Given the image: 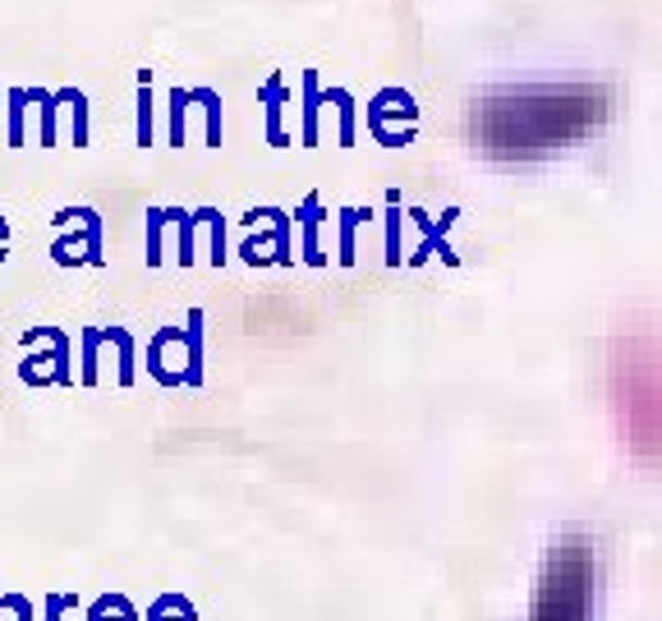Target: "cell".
Instances as JSON below:
<instances>
[{
	"mask_svg": "<svg viewBox=\"0 0 662 621\" xmlns=\"http://www.w3.org/2000/svg\"><path fill=\"white\" fill-rule=\"evenodd\" d=\"M74 212H79V236H74V240H55V249H51V254H55V263H61V267H79V263H102V217H97V212L92 207H74Z\"/></svg>",
	"mask_w": 662,
	"mask_h": 621,
	"instance_id": "cell-1",
	"label": "cell"
},
{
	"mask_svg": "<svg viewBox=\"0 0 662 621\" xmlns=\"http://www.w3.org/2000/svg\"><path fill=\"white\" fill-rule=\"evenodd\" d=\"M18 378L28 386H47V382H69L74 368H69V337L65 332H51V351L47 355H28L18 364Z\"/></svg>",
	"mask_w": 662,
	"mask_h": 621,
	"instance_id": "cell-2",
	"label": "cell"
},
{
	"mask_svg": "<svg viewBox=\"0 0 662 621\" xmlns=\"http://www.w3.org/2000/svg\"><path fill=\"white\" fill-rule=\"evenodd\" d=\"M267 221H271V244H277V263H281V267H285V263H295V254H290V217H285L281 207H267ZM263 249H267V240L258 236V240H249V244L240 249V254H244V263L258 267V263H267Z\"/></svg>",
	"mask_w": 662,
	"mask_h": 621,
	"instance_id": "cell-3",
	"label": "cell"
},
{
	"mask_svg": "<svg viewBox=\"0 0 662 621\" xmlns=\"http://www.w3.org/2000/svg\"><path fill=\"white\" fill-rule=\"evenodd\" d=\"M300 221H304V263L322 267L327 254H322V244H318V226H322V199H318V193H308V199H304Z\"/></svg>",
	"mask_w": 662,
	"mask_h": 621,
	"instance_id": "cell-4",
	"label": "cell"
},
{
	"mask_svg": "<svg viewBox=\"0 0 662 621\" xmlns=\"http://www.w3.org/2000/svg\"><path fill=\"white\" fill-rule=\"evenodd\" d=\"M184 355H189L184 386H203V308H193V314H189V327H184Z\"/></svg>",
	"mask_w": 662,
	"mask_h": 621,
	"instance_id": "cell-5",
	"label": "cell"
},
{
	"mask_svg": "<svg viewBox=\"0 0 662 621\" xmlns=\"http://www.w3.org/2000/svg\"><path fill=\"white\" fill-rule=\"evenodd\" d=\"M88 621H143V612L125 594H102L88 604Z\"/></svg>",
	"mask_w": 662,
	"mask_h": 621,
	"instance_id": "cell-6",
	"label": "cell"
},
{
	"mask_svg": "<svg viewBox=\"0 0 662 621\" xmlns=\"http://www.w3.org/2000/svg\"><path fill=\"white\" fill-rule=\"evenodd\" d=\"M143 621H199V608H193L184 594H162L157 604L148 608Z\"/></svg>",
	"mask_w": 662,
	"mask_h": 621,
	"instance_id": "cell-7",
	"label": "cell"
},
{
	"mask_svg": "<svg viewBox=\"0 0 662 621\" xmlns=\"http://www.w3.org/2000/svg\"><path fill=\"white\" fill-rule=\"evenodd\" d=\"M106 341L115 345V359H120V368H115V378H120L125 386L133 382V337L125 332V327H106Z\"/></svg>",
	"mask_w": 662,
	"mask_h": 621,
	"instance_id": "cell-8",
	"label": "cell"
},
{
	"mask_svg": "<svg viewBox=\"0 0 662 621\" xmlns=\"http://www.w3.org/2000/svg\"><path fill=\"white\" fill-rule=\"evenodd\" d=\"M364 217H373V212H364V207H345V212H341V254H336V258H341L345 267L355 263V230H359Z\"/></svg>",
	"mask_w": 662,
	"mask_h": 621,
	"instance_id": "cell-9",
	"label": "cell"
},
{
	"mask_svg": "<svg viewBox=\"0 0 662 621\" xmlns=\"http://www.w3.org/2000/svg\"><path fill=\"white\" fill-rule=\"evenodd\" d=\"M304 148H314L318 143V102H322V92H318V84H314V74L304 79Z\"/></svg>",
	"mask_w": 662,
	"mask_h": 621,
	"instance_id": "cell-10",
	"label": "cell"
},
{
	"mask_svg": "<svg viewBox=\"0 0 662 621\" xmlns=\"http://www.w3.org/2000/svg\"><path fill=\"white\" fill-rule=\"evenodd\" d=\"M267 139L277 143V148H285V129H281V102H285V88L281 84H267Z\"/></svg>",
	"mask_w": 662,
	"mask_h": 621,
	"instance_id": "cell-11",
	"label": "cell"
},
{
	"mask_svg": "<svg viewBox=\"0 0 662 621\" xmlns=\"http://www.w3.org/2000/svg\"><path fill=\"white\" fill-rule=\"evenodd\" d=\"M61 106H69L74 148H84V143H88V115H84V97H79V92H61Z\"/></svg>",
	"mask_w": 662,
	"mask_h": 621,
	"instance_id": "cell-12",
	"label": "cell"
},
{
	"mask_svg": "<svg viewBox=\"0 0 662 621\" xmlns=\"http://www.w3.org/2000/svg\"><path fill=\"white\" fill-rule=\"evenodd\" d=\"M386 263L400 267L405 254H400V203H396V193H392V212H386Z\"/></svg>",
	"mask_w": 662,
	"mask_h": 621,
	"instance_id": "cell-13",
	"label": "cell"
},
{
	"mask_svg": "<svg viewBox=\"0 0 662 621\" xmlns=\"http://www.w3.org/2000/svg\"><path fill=\"white\" fill-rule=\"evenodd\" d=\"M166 217H170V212H162V207L148 212V263H152V267L166 258V254H162V226H166Z\"/></svg>",
	"mask_w": 662,
	"mask_h": 621,
	"instance_id": "cell-14",
	"label": "cell"
},
{
	"mask_svg": "<svg viewBox=\"0 0 662 621\" xmlns=\"http://www.w3.org/2000/svg\"><path fill=\"white\" fill-rule=\"evenodd\" d=\"M97 351H102V337H97V327H88V332H84V368H79L84 386L97 382Z\"/></svg>",
	"mask_w": 662,
	"mask_h": 621,
	"instance_id": "cell-15",
	"label": "cell"
},
{
	"mask_svg": "<svg viewBox=\"0 0 662 621\" xmlns=\"http://www.w3.org/2000/svg\"><path fill=\"white\" fill-rule=\"evenodd\" d=\"M327 102H336V111H341V148H349L355 143V106H349V92H331Z\"/></svg>",
	"mask_w": 662,
	"mask_h": 621,
	"instance_id": "cell-16",
	"label": "cell"
},
{
	"mask_svg": "<svg viewBox=\"0 0 662 621\" xmlns=\"http://www.w3.org/2000/svg\"><path fill=\"white\" fill-rule=\"evenodd\" d=\"M10 148H24V102L28 92H10Z\"/></svg>",
	"mask_w": 662,
	"mask_h": 621,
	"instance_id": "cell-17",
	"label": "cell"
},
{
	"mask_svg": "<svg viewBox=\"0 0 662 621\" xmlns=\"http://www.w3.org/2000/svg\"><path fill=\"white\" fill-rule=\"evenodd\" d=\"M42 608H47V621H65L74 608H79V594H47Z\"/></svg>",
	"mask_w": 662,
	"mask_h": 621,
	"instance_id": "cell-18",
	"label": "cell"
},
{
	"mask_svg": "<svg viewBox=\"0 0 662 621\" xmlns=\"http://www.w3.org/2000/svg\"><path fill=\"white\" fill-rule=\"evenodd\" d=\"M0 612H14V621H37L33 598H24V594H0Z\"/></svg>",
	"mask_w": 662,
	"mask_h": 621,
	"instance_id": "cell-19",
	"label": "cell"
},
{
	"mask_svg": "<svg viewBox=\"0 0 662 621\" xmlns=\"http://www.w3.org/2000/svg\"><path fill=\"white\" fill-rule=\"evenodd\" d=\"M139 143L148 148L152 143V92H148V79H143V92H139Z\"/></svg>",
	"mask_w": 662,
	"mask_h": 621,
	"instance_id": "cell-20",
	"label": "cell"
}]
</instances>
